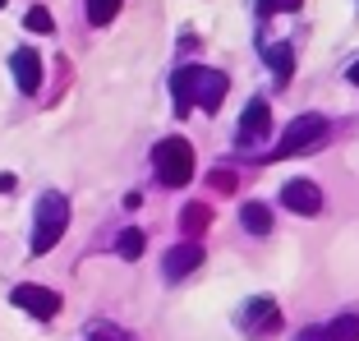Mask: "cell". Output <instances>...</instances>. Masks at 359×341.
<instances>
[{"mask_svg":"<svg viewBox=\"0 0 359 341\" xmlns=\"http://www.w3.org/2000/svg\"><path fill=\"white\" fill-rule=\"evenodd\" d=\"M226 74H217V69H203V65H184V69H175V79H170V97H175L180 111L189 107H208L217 111V102L226 97Z\"/></svg>","mask_w":359,"mask_h":341,"instance_id":"1","label":"cell"},{"mask_svg":"<svg viewBox=\"0 0 359 341\" xmlns=\"http://www.w3.org/2000/svg\"><path fill=\"white\" fill-rule=\"evenodd\" d=\"M65 226H69V199L65 194H42L37 203V217H32V254H51L60 245Z\"/></svg>","mask_w":359,"mask_h":341,"instance_id":"2","label":"cell"},{"mask_svg":"<svg viewBox=\"0 0 359 341\" xmlns=\"http://www.w3.org/2000/svg\"><path fill=\"white\" fill-rule=\"evenodd\" d=\"M152 166H157V180L161 185H189L194 175V148L184 139H161L157 148H152Z\"/></svg>","mask_w":359,"mask_h":341,"instance_id":"3","label":"cell"},{"mask_svg":"<svg viewBox=\"0 0 359 341\" xmlns=\"http://www.w3.org/2000/svg\"><path fill=\"white\" fill-rule=\"evenodd\" d=\"M327 134V120L318 116V111H309V116L290 120V129L281 134V148H276V157H290V152H309L318 148V139Z\"/></svg>","mask_w":359,"mask_h":341,"instance_id":"4","label":"cell"},{"mask_svg":"<svg viewBox=\"0 0 359 341\" xmlns=\"http://www.w3.org/2000/svg\"><path fill=\"white\" fill-rule=\"evenodd\" d=\"M10 300L19 305V309H28L32 319H55V314H60V295H55V290H46V286H32V281L14 286Z\"/></svg>","mask_w":359,"mask_h":341,"instance_id":"5","label":"cell"},{"mask_svg":"<svg viewBox=\"0 0 359 341\" xmlns=\"http://www.w3.org/2000/svg\"><path fill=\"white\" fill-rule=\"evenodd\" d=\"M281 203L290 208V213L313 217V213H323V189H318L313 180H290V185L281 189Z\"/></svg>","mask_w":359,"mask_h":341,"instance_id":"6","label":"cell"},{"mask_svg":"<svg viewBox=\"0 0 359 341\" xmlns=\"http://www.w3.org/2000/svg\"><path fill=\"white\" fill-rule=\"evenodd\" d=\"M10 69H14V83H19V93H37V88H42V60H37L28 46H19V51L10 55Z\"/></svg>","mask_w":359,"mask_h":341,"instance_id":"7","label":"cell"},{"mask_svg":"<svg viewBox=\"0 0 359 341\" xmlns=\"http://www.w3.org/2000/svg\"><path fill=\"white\" fill-rule=\"evenodd\" d=\"M267 125H272V116H267V102H263V97H254V102L244 107V116H240V139H263Z\"/></svg>","mask_w":359,"mask_h":341,"instance_id":"8","label":"cell"},{"mask_svg":"<svg viewBox=\"0 0 359 341\" xmlns=\"http://www.w3.org/2000/svg\"><path fill=\"white\" fill-rule=\"evenodd\" d=\"M198 258H203L198 245H175L166 254V277L175 281V277H184V272H194V267H198Z\"/></svg>","mask_w":359,"mask_h":341,"instance_id":"9","label":"cell"},{"mask_svg":"<svg viewBox=\"0 0 359 341\" xmlns=\"http://www.w3.org/2000/svg\"><path fill=\"white\" fill-rule=\"evenodd\" d=\"M244 319H249V328H254V332H263V337H267V332H276V305L258 295L254 305L244 309Z\"/></svg>","mask_w":359,"mask_h":341,"instance_id":"10","label":"cell"},{"mask_svg":"<svg viewBox=\"0 0 359 341\" xmlns=\"http://www.w3.org/2000/svg\"><path fill=\"white\" fill-rule=\"evenodd\" d=\"M240 222H244V231H249V235H267V231H272V213H267L263 203H244Z\"/></svg>","mask_w":359,"mask_h":341,"instance_id":"11","label":"cell"},{"mask_svg":"<svg viewBox=\"0 0 359 341\" xmlns=\"http://www.w3.org/2000/svg\"><path fill=\"white\" fill-rule=\"evenodd\" d=\"M263 60L272 65V74L281 79H290V69H295V51H290V46H263Z\"/></svg>","mask_w":359,"mask_h":341,"instance_id":"12","label":"cell"},{"mask_svg":"<svg viewBox=\"0 0 359 341\" xmlns=\"http://www.w3.org/2000/svg\"><path fill=\"white\" fill-rule=\"evenodd\" d=\"M327 332H332V341H359V319L355 314H341V319L327 323Z\"/></svg>","mask_w":359,"mask_h":341,"instance_id":"13","label":"cell"},{"mask_svg":"<svg viewBox=\"0 0 359 341\" xmlns=\"http://www.w3.org/2000/svg\"><path fill=\"white\" fill-rule=\"evenodd\" d=\"M116 14H120V0H88V23H97V28L111 23Z\"/></svg>","mask_w":359,"mask_h":341,"instance_id":"14","label":"cell"},{"mask_svg":"<svg viewBox=\"0 0 359 341\" xmlns=\"http://www.w3.org/2000/svg\"><path fill=\"white\" fill-rule=\"evenodd\" d=\"M116 249H120V258H129V263H134V258L143 254V231H138V226H129V231L116 240Z\"/></svg>","mask_w":359,"mask_h":341,"instance_id":"15","label":"cell"},{"mask_svg":"<svg viewBox=\"0 0 359 341\" xmlns=\"http://www.w3.org/2000/svg\"><path fill=\"white\" fill-rule=\"evenodd\" d=\"M184 226H189V235H203V226H208V208H203V203H194L189 213H184Z\"/></svg>","mask_w":359,"mask_h":341,"instance_id":"16","label":"cell"},{"mask_svg":"<svg viewBox=\"0 0 359 341\" xmlns=\"http://www.w3.org/2000/svg\"><path fill=\"white\" fill-rule=\"evenodd\" d=\"M28 28L32 32H51V14H46L42 5H32V10H28Z\"/></svg>","mask_w":359,"mask_h":341,"instance_id":"17","label":"cell"},{"mask_svg":"<svg viewBox=\"0 0 359 341\" xmlns=\"http://www.w3.org/2000/svg\"><path fill=\"white\" fill-rule=\"evenodd\" d=\"M258 10L263 14H290V10H299V0H258Z\"/></svg>","mask_w":359,"mask_h":341,"instance_id":"18","label":"cell"},{"mask_svg":"<svg viewBox=\"0 0 359 341\" xmlns=\"http://www.w3.org/2000/svg\"><path fill=\"white\" fill-rule=\"evenodd\" d=\"M295 341H332V332L327 328H304V332H295Z\"/></svg>","mask_w":359,"mask_h":341,"instance_id":"19","label":"cell"},{"mask_svg":"<svg viewBox=\"0 0 359 341\" xmlns=\"http://www.w3.org/2000/svg\"><path fill=\"white\" fill-rule=\"evenodd\" d=\"M212 185H217V189H235V175L231 170H212Z\"/></svg>","mask_w":359,"mask_h":341,"instance_id":"20","label":"cell"},{"mask_svg":"<svg viewBox=\"0 0 359 341\" xmlns=\"http://www.w3.org/2000/svg\"><path fill=\"white\" fill-rule=\"evenodd\" d=\"M5 189H14V175H0V194Z\"/></svg>","mask_w":359,"mask_h":341,"instance_id":"21","label":"cell"},{"mask_svg":"<svg viewBox=\"0 0 359 341\" xmlns=\"http://www.w3.org/2000/svg\"><path fill=\"white\" fill-rule=\"evenodd\" d=\"M350 83H359V60H355V65H350Z\"/></svg>","mask_w":359,"mask_h":341,"instance_id":"22","label":"cell"},{"mask_svg":"<svg viewBox=\"0 0 359 341\" xmlns=\"http://www.w3.org/2000/svg\"><path fill=\"white\" fill-rule=\"evenodd\" d=\"M0 10H5V0H0Z\"/></svg>","mask_w":359,"mask_h":341,"instance_id":"23","label":"cell"}]
</instances>
